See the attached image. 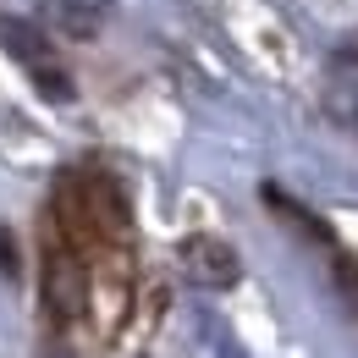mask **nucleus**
Returning <instances> with one entry per match:
<instances>
[{"mask_svg":"<svg viewBox=\"0 0 358 358\" xmlns=\"http://www.w3.org/2000/svg\"><path fill=\"white\" fill-rule=\"evenodd\" d=\"M336 287H342L348 309L358 314V259H353V254H342V248H336Z\"/></svg>","mask_w":358,"mask_h":358,"instance_id":"20e7f679","label":"nucleus"},{"mask_svg":"<svg viewBox=\"0 0 358 358\" xmlns=\"http://www.w3.org/2000/svg\"><path fill=\"white\" fill-rule=\"evenodd\" d=\"M11 265H17V248H11V237L0 231V270H11Z\"/></svg>","mask_w":358,"mask_h":358,"instance_id":"39448f33","label":"nucleus"},{"mask_svg":"<svg viewBox=\"0 0 358 358\" xmlns=\"http://www.w3.org/2000/svg\"><path fill=\"white\" fill-rule=\"evenodd\" d=\"M0 45H6L17 61H22V66H28V72H34V83H39V94H45V99H72V78L55 66V50H50V39L39 34V28L0 17Z\"/></svg>","mask_w":358,"mask_h":358,"instance_id":"f03ea898","label":"nucleus"},{"mask_svg":"<svg viewBox=\"0 0 358 358\" xmlns=\"http://www.w3.org/2000/svg\"><path fill=\"white\" fill-rule=\"evenodd\" d=\"M133 320V210L110 171L78 166L55 182L45 237V325L116 342Z\"/></svg>","mask_w":358,"mask_h":358,"instance_id":"f257e3e1","label":"nucleus"},{"mask_svg":"<svg viewBox=\"0 0 358 358\" xmlns=\"http://www.w3.org/2000/svg\"><path fill=\"white\" fill-rule=\"evenodd\" d=\"M182 265L193 270L204 287H231V281H237V254H231V243L210 237V231H199V237L182 243Z\"/></svg>","mask_w":358,"mask_h":358,"instance_id":"7ed1b4c3","label":"nucleus"}]
</instances>
